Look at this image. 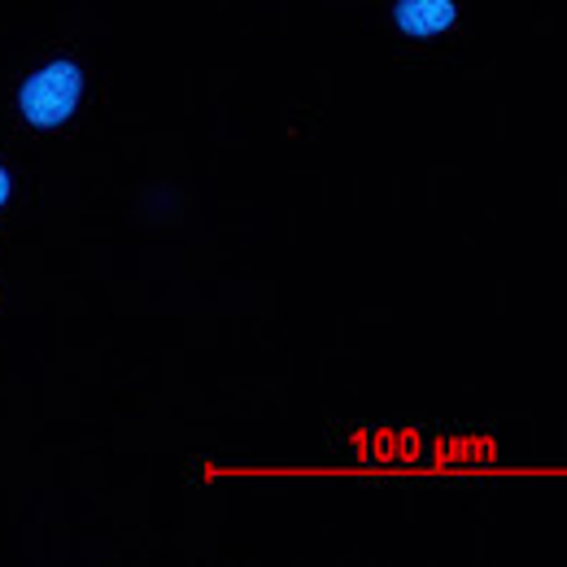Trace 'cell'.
<instances>
[{"mask_svg":"<svg viewBox=\"0 0 567 567\" xmlns=\"http://www.w3.org/2000/svg\"><path fill=\"white\" fill-rule=\"evenodd\" d=\"M83 92V74L71 62H53L40 74H31L22 83V114L35 127H58L62 118H71V110L79 105Z\"/></svg>","mask_w":567,"mask_h":567,"instance_id":"1","label":"cell"},{"mask_svg":"<svg viewBox=\"0 0 567 567\" xmlns=\"http://www.w3.org/2000/svg\"><path fill=\"white\" fill-rule=\"evenodd\" d=\"M393 18L406 35H436L454 22V0H398Z\"/></svg>","mask_w":567,"mask_h":567,"instance_id":"2","label":"cell"},{"mask_svg":"<svg viewBox=\"0 0 567 567\" xmlns=\"http://www.w3.org/2000/svg\"><path fill=\"white\" fill-rule=\"evenodd\" d=\"M4 197H9V175L0 171V206H4Z\"/></svg>","mask_w":567,"mask_h":567,"instance_id":"3","label":"cell"}]
</instances>
